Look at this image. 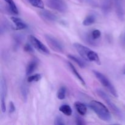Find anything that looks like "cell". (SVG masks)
Here are the masks:
<instances>
[{
  "label": "cell",
  "instance_id": "1",
  "mask_svg": "<svg viewBox=\"0 0 125 125\" xmlns=\"http://www.w3.org/2000/svg\"><path fill=\"white\" fill-rule=\"evenodd\" d=\"M73 46L84 60L89 62H94L98 65L101 64L100 59L96 52L78 43H74Z\"/></svg>",
  "mask_w": 125,
  "mask_h": 125
},
{
  "label": "cell",
  "instance_id": "2",
  "mask_svg": "<svg viewBox=\"0 0 125 125\" xmlns=\"http://www.w3.org/2000/svg\"><path fill=\"white\" fill-rule=\"evenodd\" d=\"M89 106L101 120L104 122H109L111 120V113L103 103L92 100L89 104Z\"/></svg>",
  "mask_w": 125,
  "mask_h": 125
},
{
  "label": "cell",
  "instance_id": "3",
  "mask_svg": "<svg viewBox=\"0 0 125 125\" xmlns=\"http://www.w3.org/2000/svg\"><path fill=\"white\" fill-rule=\"evenodd\" d=\"M94 74L95 75L96 78H97L99 80L100 83L105 88L109 90L110 93L112 94L113 96H118V94H117V90L115 89V87H114V85H112V83L110 82V81L106 78V76L105 75H104L103 74H102L100 72H97V71H94Z\"/></svg>",
  "mask_w": 125,
  "mask_h": 125
},
{
  "label": "cell",
  "instance_id": "4",
  "mask_svg": "<svg viewBox=\"0 0 125 125\" xmlns=\"http://www.w3.org/2000/svg\"><path fill=\"white\" fill-rule=\"evenodd\" d=\"M96 94L100 96V98H101L106 102V103L107 104V106H108L109 107H110V109L113 111L114 113L115 114L117 115V116H118V117H122V114L120 110L115 106V104L114 103L112 102L111 99L109 98V97L107 96V94H106V93L104 92L103 90L98 89V90H96Z\"/></svg>",
  "mask_w": 125,
  "mask_h": 125
},
{
  "label": "cell",
  "instance_id": "5",
  "mask_svg": "<svg viewBox=\"0 0 125 125\" xmlns=\"http://www.w3.org/2000/svg\"><path fill=\"white\" fill-rule=\"evenodd\" d=\"M29 40L33 47L36 49L38 51L44 54H50V52L48 48L35 36L29 35Z\"/></svg>",
  "mask_w": 125,
  "mask_h": 125
},
{
  "label": "cell",
  "instance_id": "6",
  "mask_svg": "<svg viewBox=\"0 0 125 125\" xmlns=\"http://www.w3.org/2000/svg\"><path fill=\"white\" fill-rule=\"evenodd\" d=\"M47 5L54 10L64 13L67 11V6L63 0H47Z\"/></svg>",
  "mask_w": 125,
  "mask_h": 125
},
{
  "label": "cell",
  "instance_id": "7",
  "mask_svg": "<svg viewBox=\"0 0 125 125\" xmlns=\"http://www.w3.org/2000/svg\"><path fill=\"white\" fill-rule=\"evenodd\" d=\"M45 39L50 47L58 52H62L63 50L62 43L57 39L50 35H45Z\"/></svg>",
  "mask_w": 125,
  "mask_h": 125
},
{
  "label": "cell",
  "instance_id": "8",
  "mask_svg": "<svg viewBox=\"0 0 125 125\" xmlns=\"http://www.w3.org/2000/svg\"><path fill=\"white\" fill-rule=\"evenodd\" d=\"M7 84L5 79L2 78L1 81V108L2 112H5L6 111V97L7 95Z\"/></svg>",
  "mask_w": 125,
  "mask_h": 125
},
{
  "label": "cell",
  "instance_id": "9",
  "mask_svg": "<svg viewBox=\"0 0 125 125\" xmlns=\"http://www.w3.org/2000/svg\"><path fill=\"white\" fill-rule=\"evenodd\" d=\"M39 14L42 18L48 21L54 22L57 20V16L54 13H52L51 12L47 10H43L40 11Z\"/></svg>",
  "mask_w": 125,
  "mask_h": 125
},
{
  "label": "cell",
  "instance_id": "10",
  "mask_svg": "<svg viewBox=\"0 0 125 125\" xmlns=\"http://www.w3.org/2000/svg\"><path fill=\"white\" fill-rule=\"evenodd\" d=\"M11 20L12 21L13 23L15 24L16 27V29L18 30H22L27 28V25L21 18H18V17H11Z\"/></svg>",
  "mask_w": 125,
  "mask_h": 125
},
{
  "label": "cell",
  "instance_id": "11",
  "mask_svg": "<svg viewBox=\"0 0 125 125\" xmlns=\"http://www.w3.org/2000/svg\"><path fill=\"white\" fill-rule=\"evenodd\" d=\"M37 64L38 61L35 59L32 60L30 62H29V63H28L26 67V76H29L35 70L37 67Z\"/></svg>",
  "mask_w": 125,
  "mask_h": 125
},
{
  "label": "cell",
  "instance_id": "12",
  "mask_svg": "<svg viewBox=\"0 0 125 125\" xmlns=\"http://www.w3.org/2000/svg\"><path fill=\"white\" fill-rule=\"evenodd\" d=\"M74 107H75L76 110L78 112V114H80L81 115H84L86 114L87 112V106L84 104L79 102V101H77L74 103Z\"/></svg>",
  "mask_w": 125,
  "mask_h": 125
},
{
  "label": "cell",
  "instance_id": "13",
  "mask_svg": "<svg viewBox=\"0 0 125 125\" xmlns=\"http://www.w3.org/2000/svg\"><path fill=\"white\" fill-rule=\"evenodd\" d=\"M68 67H69L71 71H72V73H73V74H74V76H75L78 78V80H79V81L81 83V84H83V85H85V81H84V79H83V77L81 76V75L79 74V72L77 71V70L76 69L75 67L73 66V65L72 64V63H70V62H68Z\"/></svg>",
  "mask_w": 125,
  "mask_h": 125
},
{
  "label": "cell",
  "instance_id": "14",
  "mask_svg": "<svg viewBox=\"0 0 125 125\" xmlns=\"http://www.w3.org/2000/svg\"><path fill=\"white\" fill-rule=\"evenodd\" d=\"M4 1L7 4L9 9V10L12 12V13H14V14H18V8H17L15 3V2L13 0H4Z\"/></svg>",
  "mask_w": 125,
  "mask_h": 125
},
{
  "label": "cell",
  "instance_id": "15",
  "mask_svg": "<svg viewBox=\"0 0 125 125\" xmlns=\"http://www.w3.org/2000/svg\"><path fill=\"white\" fill-rule=\"evenodd\" d=\"M96 20V17L94 15H89L87 17L85 18L83 22V24L84 26H89L92 25L94 24Z\"/></svg>",
  "mask_w": 125,
  "mask_h": 125
},
{
  "label": "cell",
  "instance_id": "16",
  "mask_svg": "<svg viewBox=\"0 0 125 125\" xmlns=\"http://www.w3.org/2000/svg\"><path fill=\"white\" fill-rule=\"evenodd\" d=\"M59 111L67 116H70L72 114V109L68 104H63L59 107Z\"/></svg>",
  "mask_w": 125,
  "mask_h": 125
},
{
  "label": "cell",
  "instance_id": "17",
  "mask_svg": "<svg viewBox=\"0 0 125 125\" xmlns=\"http://www.w3.org/2000/svg\"><path fill=\"white\" fill-rule=\"evenodd\" d=\"M68 58L70 59L72 61H73V62H75L81 68H84V67H85V63L84 61L82 59H81L79 57H76L75 56H73V55H68Z\"/></svg>",
  "mask_w": 125,
  "mask_h": 125
},
{
  "label": "cell",
  "instance_id": "18",
  "mask_svg": "<svg viewBox=\"0 0 125 125\" xmlns=\"http://www.w3.org/2000/svg\"><path fill=\"white\" fill-rule=\"evenodd\" d=\"M28 1L34 7L41 9L44 8V3L42 0H28Z\"/></svg>",
  "mask_w": 125,
  "mask_h": 125
},
{
  "label": "cell",
  "instance_id": "19",
  "mask_svg": "<svg viewBox=\"0 0 125 125\" xmlns=\"http://www.w3.org/2000/svg\"><path fill=\"white\" fill-rule=\"evenodd\" d=\"M67 89L65 86H62L58 90L57 93V97L59 100H64L66 96Z\"/></svg>",
  "mask_w": 125,
  "mask_h": 125
},
{
  "label": "cell",
  "instance_id": "20",
  "mask_svg": "<svg viewBox=\"0 0 125 125\" xmlns=\"http://www.w3.org/2000/svg\"><path fill=\"white\" fill-rule=\"evenodd\" d=\"M42 76L40 74H35L34 75L29 76L28 78V83H32V82H37L41 79Z\"/></svg>",
  "mask_w": 125,
  "mask_h": 125
},
{
  "label": "cell",
  "instance_id": "21",
  "mask_svg": "<svg viewBox=\"0 0 125 125\" xmlns=\"http://www.w3.org/2000/svg\"><path fill=\"white\" fill-rule=\"evenodd\" d=\"M21 94L22 96H23V99L24 101H26L27 99V96H28V89L27 87V85L26 84H22L21 87Z\"/></svg>",
  "mask_w": 125,
  "mask_h": 125
},
{
  "label": "cell",
  "instance_id": "22",
  "mask_svg": "<svg viewBox=\"0 0 125 125\" xmlns=\"http://www.w3.org/2000/svg\"><path fill=\"white\" fill-rule=\"evenodd\" d=\"M101 31H100V30H98V29H95V30L93 31L92 32L91 34L92 37L95 40L98 39L99 38L101 37Z\"/></svg>",
  "mask_w": 125,
  "mask_h": 125
},
{
  "label": "cell",
  "instance_id": "23",
  "mask_svg": "<svg viewBox=\"0 0 125 125\" xmlns=\"http://www.w3.org/2000/svg\"><path fill=\"white\" fill-rule=\"evenodd\" d=\"M54 125H65V122H64V120L61 117H57L55 119V122H54Z\"/></svg>",
  "mask_w": 125,
  "mask_h": 125
},
{
  "label": "cell",
  "instance_id": "24",
  "mask_svg": "<svg viewBox=\"0 0 125 125\" xmlns=\"http://www.w3.org/2000/svg\"><path fill=\"white\" fill-rule=\"evenodd\" d=\"M24 50L27 52H29V53H32L34 52V50H33V46L32 45H29V44L27 43L24 46Z\"/></svg>",
  "mask_w": 125,
  "mask_h": 125
},
{
  "label": "cell",
  "instance_id": "25",
  "mask_svg": "<svg viewBox=\"0 0 125 125\" xmlns=\"http://www.w3.org/2000/svg\"><path fill=\"white\" fill-rule=\"evenodd\" d=\"M76 125H83L85 124L84 120H83V118H81L80 117H78V116H76Z\"/></svg>",
  "mask_w": 125,
  "mask_h": 125
},
{
  "label": "cell",
  "instance_id": "26",
  "mask_svg": "<svg viewBox=\"0 0 125 125\" xmlns=\"http://www.w3.org/2000/svg\"><path fill=\"white\" fill-rule=\"evenodd\" d=\"M16 108L15 106L14 103H13L12 101H10L9 103V113L10 114H12L15 111Z\"/></svg>",
  "mask_w": 125,
  "mask_h": 125
},
{
  "label": "cell",
  "instance_id": "27",
  "mask_svg": "<svg viewBox=\"0 0 125 125\" xmlns=\"http://www.w3.org/2000/svg\"><path fill=\"white\" fill-rule=\"evenodd\" d=\"M123 73H124V74H125V71H124V72H123Z\"/></svg>",
  "mask_w": 125,
  "mask_h": 125
}]
</instances>
